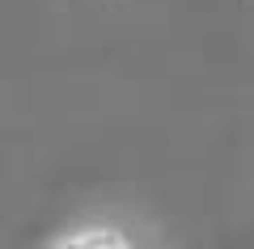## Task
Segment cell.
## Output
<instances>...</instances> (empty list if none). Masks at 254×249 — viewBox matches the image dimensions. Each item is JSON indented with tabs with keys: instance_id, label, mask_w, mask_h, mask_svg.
Segmentation results:
<instances>
[{
	"instance_id": "cell-1",
	"label": "cell",
	"mask_w": 254,
	"mask_h": 249,
	"mask_svg": "<svg viewBox=\"0 0 254 249\" xmlns=\"http://www.w3.org/2000/svg\"><path fill=\"white\" fill-rule=\"evenodd\" d=\"M55 249H136V245L115 228H85V232H72L68 241H60Z\"/></svg>"
}]
</instances>
